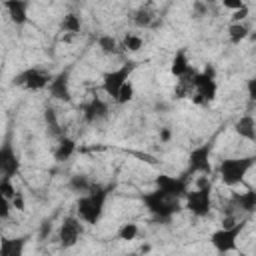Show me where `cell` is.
<instances>
[{
    "mask_svg": "<svg viewBox=\"0 0 256 256\" xmlns=\"http://www.w3.org/2000/svg\"><path fill=\"white\" fill-rule=\"evenodd\" d=\"M106 198H108V188L92 184L88 194L78 200V218L84 220L86 224H96L104 212Z\"/></svg>",
    "mask_w": 256,
    "mask_h": 256,
    "instance_id": "obj_1",
    "label": "cell"
},
{
    "mask_svg": "<svg viewBox=\"0 0 256 256\" xmlns=\"http://www.w3.org/2000/svg\"><path fill=\"white\" fill-rule=\"evenodd\" d=\"M142 200H144L146 208L154 214V218L160 220V222H170L172 216L180 210L178 198H170V196H166V194L160 192V190H154V192L146 194Z\"/></svg>",
    "mask_w": 256,
    "mask_h": 256,
    "instance_id": "obj_2",
    "label": "cell"
},
{
    "mask_svg": "<svg viewBox=\"0 0 256 256\" xmlns=\"http://www.w3.org/2000/svg\"><path fill=\"white\" fill-rule=\"evenodd\" d=\"M256 164V156H244V158H228L222 160L218 172L226 186H236L244 180V176L250 172V168Z\"/></svg>",
    "mask_w": 256,
    "mask_h": 256,
    "instance_id": "obj_3",
    "label": "cell"
},
{
    "mask_svg": "<svg viewBox=\"0 0 256 256\" xmlns=\"http://www.w3.org/2000/svg\"><path fill=\"white\" fill-rule=\"evenodd\" d=\"M134 68H136L134 62H126V64L120 66L118 70H112V72L104 74V80H102V88H104V92H106L108 96H112V98H118L122 86L128 82V78H130V74H132Z\"/></svg>",
    "mask_w": 256,
    "mask_h": 256,
    "instance_id": "obj_4",
    "label": "cell"
},
{
    "mask_svg": "<svg viewBox=\"0 0 256 256\" xmlns=\"http://www.w3.org/2000/svg\"><path fill=\"white\" fill-rule=\"evenodd\" d=\"M210 190H212V186L206 184V186H200L198 190L186 194V208H188L194 216H200V218L208 216V212H210V208H212Z\"/></svg>",
    "mask_w": 256,
    "mask_h": 256,
    "instance_id": "obj_5",
    "label": "cell"
},
{
    "mask_svg": "<svg viewBox=\"0 0 256 256\" xmlns=\"http://www.w3.org/2000/svg\"><path fill=\"white\" fill-rule=\"evenodd\" d=\"M244 228H246V222H236V224L230 226V228H222V230L214 232V234H212V244H214V248H216L218 252H230V250H234V248H236V240H238V236L244 232Z\"/></svg>",
    "mask_w": 256,
    "mask_h": 256,
    "instance_id": "obj_6",
    "label": "cell"
},
{
    "mask_svg": "<svg viewBox=\"0 0 256 256\" xmlns=\"http://www.w3.org/2000/svg\"><path fill=\"white\" fill-rule=\"evenodd\" d=\"M192 86L196 90V102L198 104H208L216 98V92H218V86H216V80L214 76H208V74H192Z\"/></svg>",
    "mask_w": 256,
    "mask_h": 256,
    "instance_id": "obj_7",
    "label": "cell"
},
{
    "mask_svg": "<svg viewBox=\"0 0 256 256\" xmlns=\"http://www.w3.org/2000/svg\"><path fill=\"white\" fill-rule=\"evenodd\" d=\"M210 154H212V146L210 144H202L198 148H194L190 152V158H188V172L190 174H210L212 172V166H210Z\"/></svg>",
    "mask_w": 256,
    "mask_h": 256,
    "instance_id": "obj_8",
    "label": "cell"
},
{
    "mask_svg": "<svg viewBox=\"0 0 256 256\" xmlns=\"http://www.w3.org/2000/svg\"><path fill=\"white\" fill-rule=\"evenodd\" d=\"M156 186L160 192H164L170 198H182L188 194V180L182 178H174V176H158L156 178Z\"/></svg>",
    "mask_w": 256,
    "mask_h": 256,
    "instance_id": "obj_9",
    "label": "cell"
},
{
    "mask_svg": "<svg viewBox=\"0 0 256 256\" xmlns=\"http://www.w3.org/2000/svg\"><path fill=\"white\" fill-rule=\"evenodd\" d=\"M14 82L20 86H26L28 90H42L52 82V78H50V74H46L38 68H30V70L22 72Z\"/></svg>",
    "mask_w": 256,
    "mask_h": 256,
    "instance_id": "obj_10",
    "label": "cell"
},
{
    "mask_svg": "<svg viewBox=\"0 0 256 256\" xmlns=\"http://www.w3.org/2000/svg\"><path fill=\"white\" fill-rule=\"evenodd\" d=\"M82 234V224H80V218H74V216H68L64 218L62 226H60V232H58V238H60V244L64 248H70L78 242Z\"/></svg>",
    "mask_w": 256,
    "mask_h": 256,
    "instance_id": "obj_11",
    "label": "cell"
},
{
    "mask_svg": "<svg viewBox=\"0 0 256 256\" xmlns=\"http://www.w3.org/2000/svg\"><path fill=\"white\" fill-rule=\"evenodd\" d=\"M18 170H20V162H18L16 152L12 150L10 144H4L2 150H0V172H2V176L12 178V176H16Z\"/></svg>",
    "mask_w": 256,
    "mask_h": 256,
    "instance_id": "obj_12",
    "label": "cell"
},
{
    "mask_svg": "<svg viewBox=\"0 0 256 256\" xmlns=\"http://www.w3.org/2000/svg\"><path fill=\"white\" fill-rule=\"evenodd\" d=\"M68 76H70V72L64 70L56 78H52V82L48 84V90H50L52 98L62 100V102H70V86H68L70 80H68Z\"/></svg>",
    "mask_w": 256,
    "mask_h": 256,
    "instance_id": "obj_13",
    "label": "cell"
},
{
    "mask_svg": "<svg viewBox=\"0 0 256 256\" xmlns=\"http://www.w3.org/2000/svg\"><path fill=\"white\" fill-rule=\"evenodd\" d=\"M4 6H6V10H8V14H10L14 24L22 26V24L28 22V8H30L28 0H6Z\"/></svg>",
    "mask_w": 256,
    "mask_h": 256,
    "instance_id": "obj_14",
    "label": "cell"
},
{
    "mask_svg": "<svg viewBox=\"0 0 256 256\" xmlns=\"http://www.w3.org/2000/svg\"><path fill=\"white\" fill-rule=\"evenodd\" d=\"M106 116H108V106L100 98H92L90 104L84 106V118H86V122H96V120L106 118Z\"/></svg>",
    "mask_w": 256,
    "mask_h": 256,
    "instance_id": "obj_15",
    "label": "cell"
},
{
    "mask_svg": "<svg viewBox=\"0 0 256 256\" xmlns=\"http://www.w3.org/2000/svg\"><path fill=\"white\" fill-rule=\"evenodd\" d=\"M236 134L244 140H250V142H256V120L252 116H242L236 126H234Z\"/></svg>",
    "mask_w": 256,
    "mask_h": 256,
    "instance_id": "obj_16",
    "label": "cell"
},
{
    "mask_svg": "<svg viewBox=\"0 0 256 256\" xmlns=\"http://www.w3.org/2000/svg\"><path fill=\"white\" fill-rule=\"evenodd\" d=\"M234 204L240 208V210H244V212H256V192L254 190H246V192H242V194H234Z\"/></svg>",
    "mask_w": 256,
    "mask_h": 256,
    "instance_id": "obj_17",
    "label": "cell"
},
{
    "mask_svg": "<svg viewBox=\"0 0 256 256\" xmlns=\"http://www.w3.org/2000/svg\"><path fill=\"white\" fill-rule=\"evenodd\" d=\"M172 74L178 76V78H186L190 74V64H188V58H186V52L184 50H178L174 60H172Z\"/></svg>",
    "mask_w": 256,
    "mask_h": 256,
    "instance_id": "obj_18",
    "label": "cell"
},
{
    "mask_svg": "<svg viewBox=\"0 0 256 256\" xmlns=\"http://www.w3.org/2000/svg\"><path fill=\"white\" fill-rule=\"evenodd\" d=\"M24 244H26L24 238H18V240H2L0 254L2 256H20L22 250H24Z\"/></svg>",
    "mask_w": 256,
    "mask_h": 256,
    "instance_id": "obj_19",
    "label": "cell"
},
{
    "mask_svg": "<svg viewBox=\"0 0 256 256\" xmlns=\"http://www.w3.org/2000/svg\"><path fill=\"white\" fill-rule=\"evenodd\" d=\"M74 150H76V142L70 140V138H62L58 148H56V152H54V156H56L58 162H64L74 154Z\"/></svg>",
    "mask_w": 256,
    "mask_h": 256,
    "instance_id": "obj_20",
    "label": "cell"
},
{
    "mask_svg": "<svg viewBox=\"0 0 256 256\" xmlns=\"http://www.w3.org/2000/svg\"><path fill=\"white\" fill-rule=\"evenodd\" d=\"M248 34H250V30H248L242 22L230 24V28H228V36H230V42H232V44H240L242 40L248 38Z\"/></svg>",
    "mask_w": 256,
    "mask_h": 256,
    "instance_id": "obj_21",
    "label": "cell"
},
{
    "mask_svg": "<svg viewBox=\"0 0 256 256\" xmlns=\"http://www.w3.org/2000/svg\"><path fill=\"white\" fill-rule=\"evenodd\" d=\"M80 16H76V14H68V16H64V20H62V30L64 32H70V34H76V32H80Z\"/></svg>",
    "mask_w": 256,
    "mask_h": 256,
    "instance_id": "obj_22",
    "label": "cell"
},
{
    "mask_svg": "<svg viewBox=\"0 0 256 256\" xmlns=\"http://www.w3.org/2000/svg\"><path fill=\"white\" fill-rule=\"evenodd\" d=\"M70 188L76 190V192H88V190L92 188V182H90L86 176H72Z\"/></svg>",
    "mask_w": 256,
    "mask_h": 256,
    "instance_id": "obj_23",
    "label": "cell"
},
{
    "mask_svg": "<svg viewBox=\"0 0 256 256\" xmlns=\"http://www.w3.org/2000/svg\"><path fill=\"white\" fill-rule=\"evenodd\" d=\"M98 48H100L104 54H114L116 48H118V44H116V40H114L112 36H100V38H98Z\"/></svg>",
    "mask_w": 256,
    "mask_h": 256,
    "instance_id": "obj_24",
    "label": "cell"
},
{
    "mask_svg": "<svg viewBox=\"0 0 256 256\" xmlns=\"http://www.w3.org/2000/svg\"><path fill=\"white\" fill-rule=\"evenodd\" d=\"M142 46H144V40H142L140 36H136V34H126V38H124V48H126V50L138 52Z\"/></svg>",
    "mask_w": 256,
    "mask_h": 256,
    "instance_id": "obj_25",
    "label": "cell"
},
{
    "mask_svg": "<svg viewBox=\"0 0 256 256\" xmlns=\"http://www.w3.org/2000/svg\"><path fill=\"white\" fill-rule=\"evenodd\" d=\"M0 194H2V198H8V200H12L18 194L16 188L12 186V178H2V182H0Z\"/></svg>",
    "mask_w": 256,
    "mask_h": 256,
    "instance_id": "obj_26",
    "label": "cell"
},
{
    "mask_svg": "<svg viewBox=\"0 0 256 256\" xmlns=\"http://www.w3.org/2000/svg\"><path fill=\"white\" fill-rule=\"evenodd\" d=\"M138 236V226L136 224H124L118 230V238L120 240H134Z\"/></svg>",
    "mask_w": 256,
    "mask_h": 256,
    "instance_id": "obj_27",
    "label": "cell"
},
{
    "mask_svg": "<svg viewBox=\"0 0 256 256\" xmlns=\"http://www.w3.org/2000/svg\"><path fill=\"white\" fill-rule=\"evenodd\" d=\"M132 96H134V86H132V82L128 80V82L122 86V90H120V94H118L116 102H120V104H126V102H130V100H132Z\"/></svg>",
    "mask_w": 256,
    "mask_h": 256,
    "instance_id": "obj_28",
    "label": "cell"
},
{
    "mask_svg": "<svg viewBox=\"0 0 256 256\" xmlns=\"http://www.w3.org/2000/svg\"><path fill=\"white\" fill-rule=\"evenodd\" d=\"M246 16H248V6L244 4L242 8H238V10H234V12H232V24H238V22H242Z\"/></svg>",
    "mask_w": 256,
    "mask_h": 256,
    "instance_id": "obj_29",
    "label": "cell"
},
{
    "mask_svg": "<svg viewBox=\"0 0 256 256\" xmlns=\"http://www.w3.org/2000/svg\"><path fill=\"white\" fill-rule=\"evenodd\" d=\"M222 4H224V8H228V10H232V12L244 6V2H242V0H222Z\"/></svg>",
    "mask_w": 256,
    "mask_h": 256,
    "instance_id": "obj_30",
    "label": "cell"
},
{
    "mask_svg": "<svg viewBox=\"0 0 256 256\" xmlns=\"http://www.w3.org/2000/svg\"><path fill=\"white\" fill-rule=\"evenodd\" d=\"M150 20H152V16H150L148 12H140V14L136 16V24H138V26H148Z\"/></svg>",
    "mask_w": 256,
    "mask_h": 256,
    "instance_id": "obj_31",
    "label": "cell"
},
{
    "mask_svg": "<svg viewBox=\"0 0 256 256\" xmlns=\"http://www.w3.org/2000/svg\"><path fill=\"white\" fill-rule=\"evenodd\" d=\"M46 122H48V126L56 132L58 124H56V116H54V110H52V108H48V110H46Z\"/></svg>",
    "mask_w": 256,
    "mask_h": 256,
    "instance_id": "obj_32",
    "label": "cell"
},
{
    "mask_svg": "<svg viewBox=\"0 0 256 256\" xmlns=\"http://www.w3.org/2000/svg\"><path fill=\"white\" fill-rule=\"evenodd\" d=\"M206 10H208V8H206L202 2H196V4H194V16H196V18L204 16V14H206Z\"/></svg>",
    "mask_w": 256,
    "mask_h": 256,
    "instance_id": "obj_33",
    "label": "cell"
},
{
    "mask_svg": "<svg viewBox=\"0 0 256 256\" xmlns=\"http://www.w3.org/2000/svg\"><path fill=\"white\" fill-rule=\"evenodd\" d=\"M12 206H14L16 210H24V198H22L20 194H16V196L12 198Z\"/></svg>",
    "mask_w": 256,
    "mask_h": 256,
    "instance_id": "obj_34",
    "label": "cell"
},
{
    "mask_svg": "<svg viewBox=\"0 0 256 256\" xmlns=\"http://www.w3.org/2000/svg\"><path fill=\"white\" fill-rule=\"evenodd\" d=\"M248 96H250L252 100H256V78L248 80Z\"/></svg>",
    "mask_w": 256,
    "mask_h": 256,
    "instance_id": "obj_35",
    "label": "cell"
},
{
    "mask_svg": "<svg viewBox=\"0 0 256 256\" xmlns=\"http://www.w3.org/2000/svg\"><path fill=\"white\" fill-rule=\"evenodd\" d=\"M50 230H52L50 222H44V226H42V232H40V238H46V234H50Z\"/></svg>",
    "mask_w": 256,
    "mask_h": 256,
    "instance_id": "obj_36",
    "label": "cell"
},
{
    "mask_svg": "<svg viewBox=\"0 0 256 256\" xmlns=\"http://www.w3.org/2000/svg\"><path fill=\"white\" fill-rule=\"evenodd\" d=\"M160 140H164V142L170 140V130H168V128H164V130L160 132Z\"/></svg>",
    "mask_w": 256,
    "mask_h": 256,
    "instance_id": "obj_37",
    "label": "cell"
}]
</instances>
